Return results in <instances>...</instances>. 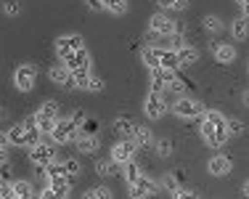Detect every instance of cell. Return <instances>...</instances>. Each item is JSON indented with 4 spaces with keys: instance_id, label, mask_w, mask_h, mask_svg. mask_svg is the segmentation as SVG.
<instances>
[{
    "instance_id": "obj_1",
    "label": "cell",
    "mask_w": 249,
    "mask_h": 199,
    "mask_svg": "<svg viewBox=\"0 0 249 199\" xmlns=\"http://www.w3.org/2000/svg\"><path fill=\"white\" fill-rule=\"evenodd\" d=\"M80 136H82L80 125H77L74 120H58L56 127H53V133H51V138L56 144H69V141L77 144V138H80Z\"/></svg>"
},
{
    "instance_id": "obj_2",
    "label": "cell",
    "mask_w": 249,
    "mask_h": 199,
    "mask_svg": "<svg viewBox=\"0 0 249 199\" xmlns=\"http://www.w3.org/2000/svg\"><path fill=\"white\" fill-rule=\"evenodd\" d=\"M175 114L178 117H183V120H194V117H204L207 112V107L201 101H194V98H178V104H175Z\"/></svg>"
},
{
    "instance_id": "obj_3",
    "label": "cell",
    "mask_w": 249,
    "mask_h": 199,
    "mask_svg": "<svg viewBox=\"0 0 249 199\" xmlns=\"http://www.w3.org/2000/svg\"><path fill=\"white\" fill-rule=\"evenodd\" d=\"M228 136H231L228 127H217V125H212V122H207V120L201 122V138H204L210 146H215V149L228 141Z\"/></svg>"
},
{
    "instance_id": "obj_4",
    "label": "cell",
    "mask_w": 249,
    "mask_h": 199,
    "mask_svg": "<svg viewBox=\"0 0 249 199\" xmlns=\"http://www.w3.org/2000/svg\"><path fill=\"white\" fill-rule=\"evenodd\" d=\"M35 80H37V69H35L32 64H21V67L14 72V83H16V88H19L21 93L32 90Z\"/></svg>"
},
{
    "instance_id": "obj_5",
    "label": "cell",
    "mask_w": 249,
    "mask_h": 199,
    "mask_svg": "<svg viewBox=\"0 0 249 199\" xmlns=\"http://www.w3.org/2000/svg\"><path fill=\"white\" fill-rule=\"evenodd\" d=\"M143 109H146V117H151V120H159V117L167 112V104H164L162 93H159V90H149V93H146Z\"/></svg>"
},
{
    "instance_id": "obj_6",
    "label": "cell",
    "mask_w": 249,
    "mask_h": 199,
    "mask_svg": "<svg viewBox=\"0 0 249 199\" xmlns=\"http://www.w3.org/2000/svg\"><path fill=\"white\" fill-rule=\"evenodd\" d=\"M53 157H56V151H53L48 144H37V146H32V149H29V162H32L37 170L48 167L51 162H53Z\"/></svg>"
},
{
    "instance_id": "obj_7",
    "label": "cell",
    "mask_w": 249,
    "mask_h": 199,
    "mask_svg": "<svg viewBox=\"0 0 249 199\" xmlns=\"http://www.w3.org/2000/svg\"><path fill=\"white\" fill-rule=\"evenodd\" d=\"M80 48H85L80 35H67V37H58L56 40V54H58L61 61H67V58L72 56L74 51H80Z\"/></svg>"
},
{
    "instance_id": "obj_8",
    "label": "cell",
    "mask_w": 249,
    "mask_h": 199,
    "mask_svg": "<svg viewBox=\"0 0 249 199\" xmlns=\"http://www.w3.org/2000/svg\"><path fill=\"white\" fill-rule=\"evenodd\" d=\"M133 151H135V141L133 138H122V141L111 149V160H114L117 165H124V162L133 160Z\"/></svg>"
},
{
    "instance_id": "obj_9",
    "label": "cell",
    "mask_w": 249,
    "mask_h": 199,
    "mask_svg": "<svg viewBox=\"0 0 249 199\" xmlns=\"http://www.w3.org/2000/svg\"><path fill=\"white\" fill-rule=\"evenodd\" d=\"M151 32L154 35H164V37H170V35H175L178 32V24L170 16H164V14H157V16H151Z\"/></svg>"
},
{
    "instance_id": "obj_10",
    "label": "cell",
    "mask_w": 249,
    "mask_h": 199,
    "mask_svg": "<svg viewBox=\"0 0 249 199\" xmlns=\"http://www.w3.org/2000/svg\"><path fill=\"white\" fill-rule=\"evenodd\" d=\"M173 69H162V67H157V69H151V90H167L170 83H173Z\"/></svg>"
},
{
    "instance_id": "obj_11",
    "label": "cell",
    "mask_w": 249,
    "mask_h": 199,
    "mask_svg": "<svg viewBox=\"0 0 249 199\" xmlns=\"http://www.w3.org/2000/svg\"><path fill=\"white\" fill-rule=\"evenodd\" d=\"M151 194H157V183H154L151 178H143V175H141L138 183L130 186V197H135V199H143V197H151Z\"/></svg>"
},
{
    "instance_id": "obj_12",
    "label": "cell",
    "mask_w": 249,
    "mask_h": 199,
    "mask_svg": "<svg viewBox=\"0 0 249 199\" xmlns=\"http://www.w3.org/2000/svg\"><path fill=\"white\" fill-rule=\"evenodd\" d=\"M64 67H69L72 72H74V69H90V56H88L85 48H80V51H74V54L64 61Z\"/></svg>"
},
{
    "instance_id": "obj_13",
    "label": "cell",
    "mask_w": 249,
    "mask_h": 199,
    "mask_svg": "<svg viewBox=\"0 0 249 199\" xmlns=\"http://www.w3.org/2000/svg\"><path fill=\"white\" fill-rule=\"evenodd\" d=\"M69 181L67 178H56V181H51L48 183V189L45 191H40V197H67L69 194Z\"/></svg>"
},
{
    "instance_id": "obj_14",
    "label": "cell",
    "mask_w": 249,
    "mask_h": 199,
    "mask_svg": "<svg viewBox=\"0 0 249 199\" xmlns=\"http://www.w3.org/2000/svg\"><path fill=\"white\" fill-rule=\"evenodd\" d=\"M207 170H210L212 175H217V178H223V175L231 173V160H228V157H223V154H217V157H212V160H210Z\"/></svg>"
},
{
    "instance_id": "obj_15",
    "label": "cell",
    "mask_w": 249,
    "mask_h": 199,
    "mask_svg": "<svg viewBox=\"0 0 249 199\" xmlns=\"http://www.w3.org/2000/svg\"><path fill=\"white\" fill-rule=\"evenodd\" d=\"M51 80H53L56 85L74 88V83H72V69H69V67H53V69H51Z\"/></svg>"
},
{
    "instance_id": "obj_16",
    "label": "cell",
    "mask_w": 249,
    "mask_h": 199,
    "mask_svg": "<svg viewBox=\"0 0 249 199\" xmlns=\"http://www.w3.org/2000/svg\"><path fill=\"white\" fill-rule=\"evenodd\" d=\"M27 133H29L27 125H14L5 136H8V141L14 146H27Z\"/></svg>"
},
{
    "instance_id": "obj_17",
    "label": "cell",
    "mask_w": 249,
    "mask_h": 199,
    "mask_svg": "<svg viewBox=\"0 0 249 199\" xmlns=\"http://www.w3.org/2000/svg\"><path fill=\"white\" fill-rule=\"evenodd\" d=\"M159 67L162 69H175L180 67V58H178V51H159Z\"/></svg>"
},
{
    "instance_id": "obj_18",
    "label": "cell",
    "mask_w": 249,
    "mask_h": 199,
    "mask_svg": "<svg viewBox=\"0 0 249 199\" xmlns=\"http://www.w3.org/2000/svg\"><path fill=\"white\" fill-rule=\"evenodd\" d=\"M178 58H180V67H186V64H196L199 61V51L191 48V45H183V48H178Z\"/></svg>"
},
{
    "instance_id": "obj_19",
    "label": "cell",
    "mask_w": 249,
    "mask_h": 199,
    "mask_svg": "<svg viewBox=\"0 0 249 199\" xmlns=\"http://www.w3.org/2000/svg\"><path fill=\"white\" fill-rule=\"evenodd\" d=\"M215 58H217L220 64H231V61L236 58V48H233V45H228V43L217 45V48H215Z\"/></svg>"
},
{
    "instance_id": "obj_20",
    "label": "cell",
    "mask_w": 249,
    "mask_h": 199,
    "mask_svg": "<svg viewBox=\"0 0 249 199\" xmlns=\"http://www.w3.org/2000/svg\"><path fill=\"white\" fill-rule=\"evenodd\" d=\"M114 130L120 133L122 138H133V136H135V125L127 120V117H120V120L114 122Z\"/></svg>"
},
{
    "instance_id": "obj_21",
    "label": "cell",
    "mask_w": 249,
    "mask_h": 199,
    "mask_svg": "<svg viewBox=\"0 0 249 199\" xmlns=\"http://www.w3.org/2000/svg\"><path fill=\"white\" fill-rule=\"evenodd\" d=\"M141 175H143V173H141V167L135 165L133 160H130V162H124V183H127V186L138 183V178H141Z\"/></svg>"
},
{
    "instance_id": "obj_22",
    "label": "cell",
    "mask_w": 249,
    "mask_h": 199,
    "mask_svg": "<svg viewBox=\"0 0 249 199\" xmlns=\"http://www.w3.org/2000/svg\"><path fill=\"white\" fill-rule=\"evenodd\" d=\"M77 149H80L82 154H93V151L98 149L96 136H80V138H77Z\"/></svg>"
},
{
    "instance_id": "obj_23",
    "label": "cell",
    "mask_w": 249,
    "mask_h": 199,
    "mask_svg": "<svg viewBox=\"0 0 249 199\" xmlns=\"http://www.w3.org/2000/svg\"><path fill=\"white\" fill-rule=\"evenodd\" d=\"M72 83L74 88H90V69H74L72 72Z\"/></svg>"
},
{
    "instance_id": "obj_24",
    "label": "cell",
    "mask_w": 249,
    "mask_h": 199,
    "mask_svg": "<svg viewBox=\"0 0 249 199\" xmlns=\"http://www.w3.org/2000/svg\"><path fill=\"white\" fill-rule=\"evenodd\" d=\"M43 173L48 175V181H56V178H67V167H64V162H51L48 167H43Z\"/></svg>"
},
{
    "instance_id": "obj_25",
    "label": "cell",
    "mask_w": 249,
    "mask_h": 199,
    "mask_svg": "<svg viewBox=\"0 0 249 199\" xmlns=\"http://www.w3.org/2000/svg\"><path fill=\"white\" fill-rule=\"evenodd\" d=\"M14 197H16V199L35 197V189H32V183H27V181H14Z\"/></svg>"
},
{
    "instance_id": "obj_26",
    "label": "cell",
    "mask_w": 249,
    "mask_h": 199,
    "mask_svg": "<svg viewBox=\"0 0 249 199\" xmlns=\"http://www.w3.org/2000/svg\"><path fill=\"white\" fill-rule=\"evenodd\" d=\"M37 117H43V120H58V104L56 101H45L43 107L37 109Z\"/></svg>"
},
{
    "instance_id": "obj_27",
    "label": "cell",
    "mask_w": 249,
    "mask_h": 199,
    "mask_svg": "<svg viewBox=\"0 0 249 199\" xmlns=\"http://www.w3.org/2000/svg\"><path fill=\"white\" fill-rule=\"evenodd\" d=\"M159 51H162V48H143V54H141V56H143V64L149 69L159 67Z\"/></svg>"
},
{
    "instance_id": "obj_28",
    "label": "cell",
    "mask_w": 249,
    "mask_h": 199,
    "mask_svg": "<svg viewBox=\"0 0 249 199\" xmlns=\"http://www.w3.org/2000/svg\"><path fill=\"white\" fill-rule=\"evenodd\" d=\"M133 141L138 144V146H149V144L154 141V136H151L149 127H138V125H135V136H133Z\"/></svg>"
},
{
    "instance_id": "obj_29",
    "label": "cell",
    "mask_w": 249,
    "mask_h": 199,
    "mask_svg": "<svg viewBox=\"0 0 249 199\" xmlns=\"http://www.w3.org/2000/svg\"><path fill=\"white\" fill-rule=\"evenodd\" d=\"M247 29H249V19H247V16L236 19V21H233V37H236V40H244V37H247Z\"/></svg>"
},
{
    "instance_id": "obj_30",
    "label": "cell",
    "mask_w": 249,
    "mask_h": 199,
    "mask_svg": "<svg viewBox=\"0 0 249 199\" xmlns=\"http://www.w3.org/2000/svg\"><path fill=\"white\" fill-rule=\"evenodd\" d=\"M104 8L120 16V14H124V11H127V0H104Z\"/></svg>"
},
{
    "instance_id": "obj_31",
    "label": "cell",
    "mask_w": 249,
    "mask_h": 199,
    "mask_svg": "<svg viewBox=\"0 0 249 199\" xmlns=\"http://www.w3.org/2000/svg\"><path fill=\"white\" fill-rule=\"evenodd\" d=\"M64 167H67V181L72 183L77 175H80V165H77V160H64Z\"/></svg>"
},
{
    "instance_id": "obj_32",
    "label": "cell",
    "mask_w": 249,
    "mask_h": 199,
    "mask_svg": "<svg viewBox=\"0 0 249 199\" xmlns=\"http://www.w3.org/2000/svg\"><path fill=\"white\" fill-rule=\"evenodd\" d=\"M162 8H170V11H183L188 5V0H157Z\"/></svg>"
},
{
    "instance_id": "obj_33",
    "label": "cell",
    "mask_w": 249,
    "mask_h": 199,
    "mask_svg": "<svg viewBox=\"0 0 249 199\" xmlns=\"http://www.w3.org/2000/svg\"><path fill=\"white\" fill-rule=\"evenodd\" d=\"M3 11H5V16H19L21 14V3L19 0H5Z\"/></svg>"
},
{
    "instance_id": "obj_34",
    "label": "cell",
    "mask_w": 249,
    "mask_h": 199,
    "mask_svg": "<svg viewBox=\"0 0 249 199\" xmlns=\"http://www.w3.org/2000/svg\"><path fill=\"white\" fill-rule=\"evenodd\" d=\"M96 173L104 175V178H106V175H114V173H117V170H114V160H111V162H104V160H101L98 165H96Z\"/></svg>"
},
{
    "instance_id": "obj_35",
    "label": "cell",
    "mask_w": 249,
    "mask_h": 199,
    "mask_svg": "<svg viewBox=\"0 0 249 199\" xmlns=\"http://www.w3.org/2000/svg\"><path fill=\"white\" fill-rule=\"evenodd\" d=\"M88 197H90V199H109V197H111V191L106 189V186H96V189L88 191Z\"/></svg>"
},
{
    "instance_id": "obj_36",
    "label": "cell",
    "mask_w": 249,
    "mask_h": 199,
    "mask_svg": "<svg viewBox=\"0 0 249 199\" xmlns=\"http://www.w3.org/2000/svg\"><path fill=\"white\" fill-rule=\"evenodd\" d=\"M178 183H180V178H178V173H175V175H164V178H162V186L170 191V194H173V191L178 189Z\"/></svg>"
},
{
    "instance_id": "obj_37",
    "label": "cell",
    "mask_w": 249,
    "mask_h": 199,
    "mask_svg": "<svg viewBox=\"0 0 249 199\" xmlns=\"http://www.w3.org/2000/svg\"><path fill=\"white\" fill-rule=\"evenodd\" d=\"M157 151H159V157H170L173 154V144H170L167 138H162V141L157 144Z\"/></svg>"
},
{
    "instance_id": "obj_38",
    "label": "cell",
    "mask_w": 249,
    "mask_h": 199,
    "mask_svg": "<svg viewBox=\"0 0 249 199\" xmlns=\"http://www.w3.org/2000/svg\"><path fill=\"white\" fill-rule=\"evenodd\" d=\"M228 133L241 136V133H244V122H241V120H228Z\"/></svg>"
},
{
    "instance_id": "obj_39",
    "label": "cell",
    "mask_w": 249,
    "mask_h": 199,
    "mask_svg": "<svg viewBox=\"0 0 249 199\" xmlns=\"http://www.w3.org/2000/svg\"><path fill=\"white\" fill-rule=\"evenodd\" d=\"M204 27L210 29V32H217L223 24H220V19H217V16H207V19H204Z\"/></svg>"
},
{
    "instance_id": "obj_40",
    "label": "cell",
    "mask_w": 249,
    "mask_h": 199,
    "mask_svg": "<svg viewBox=\"0 0 249 199\" xmlns=\"http://www.w3.org/2000/svg\"><path fill=\"white\" fill-rule=\"evenodd\" d=\"M82 136H96V130H98V125H96V120H85L82 122Z\"/></svg>"
},
{
    "instance_id": "obj_41",
    "label": "cell",
    "mask_w": 249,
    "mask_h": 199,
    "mask_svg": "<svg viewBox=\"0 0 249 199\" xmlns=\"http://www.w3.org/2000/svg\"><path fill=\"white\" fill-rule=\"evenodd\" d=\"M0 197H3V199H11V197H14V183L3 181V189H0Z\"/></svg>"
},
{
    "instance_id": "obj_42",
    "label": "cell",
    "mask_w": 249,
    "mask_h": 199,
    "mask_svg": "<svg viewBox=\"0 0 249 199\" xmlns=\"http://www.w3.org/2000/svg\"><path fill=\"white\" fill-rule=\"evenodd\" d=\"M173 197H178V199H186V197H196V191H188V189H183V186H178V189L173 191Z\"/></svg>"
},
{
    "instance_id": "obj_43",
    "label": "cell",
    "mask_w": 249,
    "mask_h": 199,
    "mask_svg": "<svg viewBox=\"0 0 249 199\" xmlns=\"http://www.w3.org/2000/svg\"><path fill=\"white\" fill-rule=\"evenodd\" d=\"M88 90H104V80L90 74V88H88Z\"/></svg>"
},
{
    "instance_id": "obj_44",
    "label": "cell",
    "mask_w": 249,
    "mask_h": 199,
    "mask_svg": "<svg viewBox=\"0 0 249 199\" xmlns=\"http://www.w3.org/2000/svg\"><path fill=\"white\" fill-rule=\"evenodd\" d=\"M186 88V83L183 80H178V77H173V83H170V90H183Z\"/></svg>"
},
{
    "instance_id": "obj_45",
    "label": "cell",
    "mask_w": 249,
    "mask_h": 199,
    "mask_svg": "<svg viewBox=\"0 0 249 199\" xmlns=\"http://www.w3.org/2000/svg\"><path fill=\"white\" fill-rule=\"evenodd\" d=\"M170 37H173V43H175V48H183V45H186V40L180 37V35H170Z\"/></svg>"
},
{
    "instance_id": "obj_46",
    "label": "cell",
    "mask_w": 249,
    "mask_h": 199,
    "mask_svg": "<svg viewBox=\"0 0 249 199\" xmlns=\"http://www.w3.org/2000/svg\"><path fill=\"white\" fill-rule=\"evenodd\" d=\"M88 5H90L93 11H101L104 8V0H88Z\"/></svg>"
},
{
    "instance_id": "obj_47",
    "label": "cell",
    "mask_w": 249,
    "mask_h": 199,
    "mask_svg": "<svg viewBox=\"0 0 249 199\" xmlns=\"http://www.w3.org/2000/svg\"><path fill=\"white\" fill-rule=\"evenodd\" d=\"M72 120L77 122V125H82V122H85V114H82V112H77V114L72 117Z\"/></svg>"
},
{
    "instance_id": "obj_48",
    "label": "cell",
    "mask_w": 249,
    "mask_h": 199,
    "mask_svg": "<svg viewBox=\"0 0 249 199\" xmlns=\"http://www.w3.org/2000/svg\"><path fill=\"white\" fill-rule=\"evenodd\" d=\"M241 8H244V16L249 19V3H244V5H241Z\"/></svg>"
},
{
    "instance_id": "obj_49",
    "label": "cell",
    "mask_w": 249,
    "mask_h": 199,
    "mask_svg": "<svg viewBox=\"0 0 249 199\" xmlns=\"http://www.w3.org/2000/svg\"><path fill=\"white\" fill-rule=\"evenodd\" d=\"M244 104H247V107H249V90L244 93Z\"/></svg>"
},
{
    "instance_id": "obj_50",
    "label": "cell",
    "mask_w": 249,
    "mask_h": 199,
    "mask_svg": "<svg viewBox=\"0 0 249 199\" xmlns=\"http://www.w3.org/2000/svg\"><path fill=\"white\" fill-rule=\"evenodd\" d=\"M244 194L249 197V181H247V183H244Z\"/></svg>"
},
{
    "instance_id": "obj_51",
    "label": "cell",
    "mask_w": 249,
    "mask_h": 199,
    "mask_svg": "<svg viewBox=\"0 0 249 199\" xmlns=\"http://www.w3.org/2000/svg\"><path fill=\"white\" fill-rule=\"evenodd\" d=\"M239 3H241V5H244V3H249V0H239Z\"/></svg>"
}]
</instances>
